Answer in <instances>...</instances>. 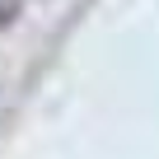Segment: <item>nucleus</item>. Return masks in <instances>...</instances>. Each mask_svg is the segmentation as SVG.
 <instances>
[{
    "label": "nucleus",
    "instance_id": "obj_1",
    "mask_svg": "<svg viewBox=\"0 0 159 159\" xmlns=\"http://www.w3.org/2000/svg\"><path fill=\"white\" fill-rule=\"evenodd\" d=\"M19 19V0H0V28H10Z\"/></svg>",
    "mask_w": 159,
    "mask_h": 159
}]
</instances>
